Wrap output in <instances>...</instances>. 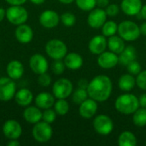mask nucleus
Masks as SVG:
<instances>
[{
  "label": "nucleus",
  "mask_w": 146,
  "mask_h": 146,
  "mask_svg": "<svg viewBox=\"0 0 146 146\" xmlns=\"http://www.w3.org/2000/svg\"><path fill=\"white\" fill-rule=\"evenodd\" d=\"M115 110L122 115H133L139 108V98L132 93H124L120 95L115 102Z\"/></svg>",
  "instance_id": "2"
},
{
  "label": "nucleus",
  "mask_w": 146,
  "mask_h": 146,
  "mask_svg": "<svg viewBox=\"0 0 146 146\" xmlns=\"http://www.w3.org/2000/svg\"><path fill=\"white\" fill-rule=\"evenodd\" d=\"M98 109V102L89 98L80 104L79 114L84 119H91L96 115Z\"/></svg>",
  "instance_id": "15"
},
{
  "label": "nucleus",
  "mask_w": 146,
  "mask_h": 146,
  "mask_svg": "<svg viewBox=\"0 0 146 146\" xmlns=\"http://www.w3.org/2000/svg\"><path fill=\"white\" fill-rule=\"evenodd\" d=\"M108 47V40L106 37L102 35H96L94 36L88 44V49L91 53L93 55H100L104 51L106 50Z\"/></svg>",
  "instance_id": "17"
},
{
  "label": "nucleus",
  "mask_w": 146,
  "mask_h": 146,
  "mask_svg": "<svg viewBox=\"0 0 146 146\" xmlns=\"http://www.w3.org/2000/svg\"><path fill=\"white\" fill-rule=\"evenodd\" d=\"M88 84H89V82H88L86 80H85V79H81V80H79V82H78V86H79V87H80V88L87 89Z\"/></svg>",
  "instance_id": "43"
},
{
  "label": "nucleus",
  "mask_w": 146,
  "mask_h": 146,
  "mask_svg": "<svg viewBox=\"0 0 146 146\" xmlns=\"http://www.w3.org/2000/svg\"><path fill=\"white\" fill-rule=\"evenodd\" d=\"M139 106L142 108H146V93H143L139 98Z\"/></svg>",
  "instance_id": "41"
},
{
  "label": "nucleus",
  "mask_w": 146,
  "mask_h": 146,
  "mask_svg": "<svg viewBox=\"0 0 146 146\" xmlns=\"http://www.w3.org/2000/svg\"><path fill=\"white\" fill-rule=\"evenodd\" d=\"M77 7L83 11H91L97 5V0H75Z\"/></svg>",
  "instance_id": "32"
},
{
  "label": "nucleus",
  "mask_w": 146,
  "mask_h": 146,
  "mask_svg": "<svg viewBox=\"0 0 146 146\" xmlns=\"http://www.w3.org/2000/svg\"><path fill=\"white\" fill-rule=\"evenodd\" d=\"M52 82V79L51 76L47 73H43L41 74H38V85H40L43 87H48Z\"/></svg>",
  "instance_id": "37"
},
{
  "label": "nucleus",
  "mask_w": 146,
  "mask_h": 146,
  "mask_svg": "<svg viewBox=\"0 0 146 146\" xmlns=\"http://www.w3.org/2000/svg\"><path fill=\"white\" fill-rule=\"evenodd\" d=\"M117 33H119V36L127 42L137 40L141 34L140 28L138 24L129 20L123 21L118 25Z\"/></svg>",
  "instance_id": "3"
},
{
  "label": "nucleus",
  "mask_w": 146,
  "mask_h": 146,
  "mask_svg": "<svg viewBox=\"0 0 146 146\" xmlns=\"http://www.w3.org/2000/svg\"><path fill=\"white\" fill-rule=\"evenodd\" d=\"M92 125L95 132L102 136L110 135L114 130V122L112 119L106 115H97L93 120Z\"/></svg>",
  "instance_id": "8"
},
{
  "label": "nucleus",
  "mask_w": 146,
  "mask_h": 146,
  "mask_svg": "<svg viewBox=\"0 0 146 146\" xmlns=\"http://www.w3.org/2000/svg\"><path fill=\"white\" fill-rule=\"evenodd\" d=\"M15 36L19 43L23 44H29L33 38V30L29 25L24 23L17 26L15 31Z\"/></svg>",
  "instance_id": "16"
},
{
  "label": "nucleus",
  "mask_w": 146,
  "mask_h": 146,
  "mask_svg": "<svg viewBox=\"0 0 146 146\" xmlns=\"http://www.w3.org/2000/svg\"><path fill=\"white\" fill-rule=\"evenodd\" d=\"M126 67L127 68L128 73L133 74V75H138L142 71V67L137 60L132 61Z\"/></svg>",
  "instance_id": "36"
},
{
  "label": "nucleus",
  "mask_w": 146,
  "mask_h": 146,
  "mask_svg": "<svg viewBox=\"0 0 146 146\" xmlns=\"http://www.w3.org/2000/svg\"><path fill=\"white\" fill-rule=\"evenodd\" d=\"M133 122L136 127H144L146 126V108H139L133 114Z\"/></svg>",
  "instance_id": "28"
},
{
  "label": "nucleus",
  "mask_w": 146,
  "mask_h": 146,
  "mask_svg": "<svg viewBox=\"0 0 146 146\" xmlns=\"http://www.w3.org/2000/svg\"><path fill=\"white\" fill-rule=\"evenodd\" d=\"M136 86L141 90L146 91V70L141 71L136 77Z\"/></svg>",
  "instance_id": "38"
},
{
  "label": "nucleus",
  "mask_w": 146,
  "mask_h": 146,
  "mask_svg": "<svg viewBox=\"0 0 146 146\" xmlns=\"http://www.w3.org/2000/svg\"><path fill=\"white\" fill-rule=\"evenodd\" d=\"M88 98H89V95H88V92H87V90L86 89L78 87L77 89H75L74 91H73V93H72V100L76 104H79L80 105L82 102H84Z\"/></svg>",
  "instance_id": "31"
},
{
  "label": "nucleus",
  "mask_w": 146,
  "mask_h": 146,
  "mask_svg": "<svg viewBox=\"0 0 146 146\" xmlns=\"http://www.w3.org/2000/svg\"><path fill=\"white\" fill-rule=\"evenodd\" d=\"M63 62L65 63L66 68L70 70L80 69L84 63L83 57L76 52L68 53L63 58Z\"/></svg>",
  "instance_id": "23"
},
{
  "label": "nucleus",
  "mask_w": 146,
  "mask_h": 146,
  "mask_svg": "<svg viewBox=\"0 0 146 146\" xmlns=\"http://www.w3.org/2000/svg\"><path fill=\"white\" fill-rule=\"evenodd\" d=\"M145 47H146V44H145Z\"/></svg>",
  "instance_id": "50"
},
{
  "label": "nucleus",
  "mask_w": 146,
  "mask_h": 146,
  "mask_svg": "<svg viewBox=\"0 0 146 146\" xmlns=\"http://www.w3.org/2000/svg\"><path fill=\"white\" fill-rule=\"evenodd\" d=\"M139 28H140V33H141V34H143L144 36H146V21L143 22V23L141 24V26L139 27Z\"/></svg>",
  "instance_id": "47"
},
{
  "label": "nucleus",
  "mask_w": 146,
  "mask_h": 146,
  "mask_svg": "<svg viewBox=\"0 0 146 146\" xmlns=\"http://www.w3.org/2000/svg\"><path fill=\"white\" fill-rule=\"evenodd\" d=\"M22 115H23V119L27 122L34 125L38 121H42L43 112L41 111V109H39L38 106L29 105L25 107Z\"/></svg>",
  "instance_id": "18"
},
{
  "label": "nucleus",
  "mask_w": 146,
  "mask_h": 146,
  "mask_svg": "<svg viewBox=\"0 0 146 146\" xmlns=\"http://www.w3.org/2000/svg\"><path fill=\"white\" fill-rule=\"evenodd\" d=\"M110 4V0H97V5L98 8H106Z\"/></svg>",
  "instance_id": "42"
},
{
  "label": "nucleus",
  "mask_w": 146,
  "mask_h": 146,
  "mask_svg": "<svg viewBox=\"0 0 146 146\" xmlns=\"http://www.w3.org/2000/svg\"><path fill=\"white\" fill-rule=\"evenodd\" d=\"M136 58H137L136 49L133 46L129 45V46H126L123 51L119 55V62L123 66H127L132 61L136 60Z\"/></svg>",
  "instance_id": "25"
},
{
  "label": "nucleus",
  "mask_w": 146,
  "mask_h": 146,
  "mask_svg": "<svg viewBox=\"0 0 146 146\" xmlns=\"http://www.w3.org/2000/svg\"><path fill=\"white\" fill-rule=\"evenodd\" d=\"M32 135L38 143H46L50 141L53 136V128L50 123L40 121L33 125Z\"/></svg>",
  "instance_id": "6"
},
{
  "label": "nucleus",
  "mask_w": 146,
  "mask_h": 146,
  "mask_svg": "<svg viewBox=\"0 0 146 146\" xmlns=\"http://www.w3.org/2000/svg\"><path fill=\"white\" fill-rule=\"evenodd\" d=\"M138 15V18H142V19H145L146 20V4L145 5H143L142 6V9L140 10V12L137 15Z\"/></svg>",
  "instance_id": "44"
},
{
  "label": "nucleus",
  "mask_w": 146,
  "mask_h": 146,
  "mask_svg": "<svg viewBox=\"0 0 146 146\" xmlns=\"http://www.w3.org/2000/svg\"><path fill=\"white\" fill-rule=\"evenodd\" d=\"M136 86V79L131 74L121 75L118 80V86L123 92H130Z\"/></svg>",
  "instance_id": "26"
},
{
  "label": "nucleus",
  "mask_w": 146,
  "mask_h": 146,
  "mask_svg": "<svg viewBox=\"0 0 146 146\" xmlns=\"http://www.w3.org/2000/svg\"><path fill=\"white\" fill-rule=\"evenodd\" d=\"M38 21L42 27L45 28H54L59 24L61 19L57 12L51 9H46L40 14Z\"/></svg>",
  "instance_id": "13"
},
{
  "label": "nucleus",
  "mask_w": 146,
  "mask_h": 146,
  "mask_svg": "<svg viewBox=\"0 0 146 146\" xmlns=\"http://www.w3.org/2000/svg\"><path fill=\"white\" fill-rule=\"evenodd\" d=\"M142 6V0H122L121 3V9L127 15H137Z\"/></svg>",
  "instance_id": "20"
},
{
  "label": "nucleus",
  "mask_w": 146,
  "mask_h": 146,
  "mask_svg": "<svg viewBox=\"0 0 146 146\" xmlns=\"http://www.w3.org/2000/svg\"><path fill=\"white\" fill-rule=\"evenodd\" d=\"M15 103L21 107H27L31 105L33 101V94L27 88H21L16 91L14 97Z\"/></svg>",
  "instance_id": "22"
},
{
  "label": "nucleus",
  "mask_w": 146,
  "mask_h": 146,
  "mask_svg": "<svg viewBox=\"0 0 146 146\" xmlns=\"http://www.w3.org/2000/svg\"><path fill=\"white\" fill-rule=\"evenodd\" d=\"M55 96L50 92H43L38 93L34 98L35 105L41 110H47L54 106L56 102Z\"/></svg>",
  "instance_id": "21"
},
{
  "label": "nucleus",
  "mask_w": 146,
  "mask_h": 146,
  "mask_svg": "<svg viewBox=\"0 0 146 146\" xmlns=\"http://www.w3.org/2000/svg\"><path fill=\"white\" fill-rule=\"evenodd\" d=\"M3 133L9 140L18 139L22 134V127L17 121L9 119L3 125Z\"/></svg>",
  "instance_id": "10"
},
{
  "label": "nucleus",
  "mask_w": 146,
  "mask_h": 146,
  "mask_svg": "<svg viewBox=\"0 0 146 146\" xmlns=\"http://www.w3.org/2000/svg\"><path fill=\"white\" fill-rule=\"evenodd\" d=\"M16 91V84L14 80L9 76L0 78V101L9 102L12 100Z\"/></svg>",
  "instance_id": "9"
},
{
  "label": "nucleus",
  "mask_w": 146,
  "mask_h": 146,
  "mask_svg": "<svg viewBox=\"0 0 146 146\" xmlns=\"http://www.w3.org/2000/svg\"><path fill=\"white\" fill-rule=\"evenodd\" d=\"M145 145H146V142H145Z\"/></svg>",
  "instance_id": "51"
},
{
  "label": "nucleus",
  "mask_w": 146,
  "mask_h": 146,
  "mask_svg": "<svg viewBox=\"0 0 146 146\" xmlns=\"http://www.w3.org/2000/svg\"><path fill=\"white\" fill-rule=\"evenodd\" d=\"M29 67L34 74L38 75L48 71L49 62L44 56L36 53L30 57Z\"/></svg>",
  "instance_id": "11"
},
{
  "label": "nucleus",
  "mask_w": 146,
  "mask_h": 146,
  "mask_svg": "<svg viewBox=\"0 0 146 146\" xmlns=\"http://www.w3.org/2000/svg\"><path fill=\"white\" fill-rule=\"evenodd\" d=\"M56 115L57 114L56 113V111L54 110H51V108L44 110V111L43 112V116H42V121L47 122V123H53L56 119Z\"/></svg>",
  "instance_id": "35"
},
{
  "label": "nucleus",
  "mask_w": 146,
  "mask_h": 146,
  "mask_svg": "<svg viewBox=\"0 0 146 146\" xmlns=\"http://www.w3.org/2000/svg\"><path fill=\"white\" fill-rule=\"evenodd\" d=\"M62 23L65 27H73L76 23V16L71 12H65L60 16Z\"/></svg>",
  "instance_id": "33"
},
{
  "label": "nucleus",
  "mask_w": 146,
  "mask_h": 146,
  "mask_svg": "<svg viewBox=\"0 0 146 146\" xmlns=\"http://www.w3.org/2000/svg\"><path fill=\"white\" fill-rule=\"evenodd\" d=\"M6 17V9L3 7H0V22L3 21V19Z\"/></svg>",
  "instance_id": "46"
},
{
  "label": "nucleus",
  "mask_w": 146,
  "mask_h": 146,
  "mask_svg": "<svg viewBox=\"0 0 146 146\" xmlns=\"http://www.w3.org/2000/svg\"><path fill=\"white\" fill-rule=\"evenodd\" d=\"M60 3H63V4H70L72 3H74L75 0H58Z\"/></svg>",
  "instance_id": "49"
},
{
  "label": "nucleus",
  "mask_w": 146,
  "mask_h": 146,
  "mask_svg": "<svg viewBox=\"0 0 146 146\" xmlns=\"http://www.w3.org/2000/svg\"><path fill=\"white\" fill-rule=\"evenodd\" d=\"M6 19L12 25L19 26L28 20V12L22 5H10L6 9Z\"/></svg>",
  "instance_id": "5"
},
{
  "label": "nucleus",
  "mask_w": 146,
  "mask_h": 146,
  "mask_svg": "<svg viewBox=\"0 0 146 146\" xmlns=\"http://www.w3.org/2000/svg\"><path fill=\"white\" fill-rule=\"evenodd\" d=\"M54 110L58 115H66L69 111V104L66 98H58L54 104Z\"/></svg>",
  "instance_id": "29"
},
{
  "label": "nucleus",
  "mask_w": 146,
  "mask_h": 146,
  "mask_svg": "<svg viewBox=\"0 0 146 146\" xmlns=\"http://www.w3.org/2000/svg\"><path fill=\"white\" fill-rule=\"evenodd\" d=\"M24 70L22 62L18 60H12L6 66L7 75L14 80H20L24 74Z\"/></svg>",
  "instance_id": "19"
},
{
  "label": "nucleus",
  "mask_w": 146,
  "mask_h": 146,
  "mask_svg": "<svg viewBox=\"0 0 146 146\" xmlns=\"http://www.w3.org/2000/svg\"><path fill=\"white\" fill-rule=\"evenodd\" d=\"M120 7L116 3H110L106 8H105V12L108 16L110 17H115L116 16L119 12H120Z\"/></svg>",
  "instance_id": "39"
},
{
  "label": "nucleus",
  "mask_w": 146,
  "mask_h": 146,
  "mask_svg": "<svg viewBox=\"0 0 146 146\" xmlns=\"http://www.w3.org/2000/svg\"><path fill=\"white\" fill-rule=\"evenodd\" d=\"M32 3L35 4V5H40V4H43L45 0H29Z\"/></svg>",
  "instance_id": "48"
},
{
  "label": "nucleus",
  "mask_w": 146,
  "mask_h": 146,
  "mask_svg": "<svg viewBox=\"0 0 146 146\" xmlns=\"http://www.w3.org/2000/svg\"><path fill=\"white\" fill-rule=\"evenodd\" d=\"M118 31V24L114 21H106L102 26V34L105 37L115 35Z\"/></svg>",
  "instance_id": "30"
},
{
  "label": "nucleus",
  "mask_w": 146,
  "mask_h": 146,
  "mask_svg": "<svg viewBox=\"0 0 146 146\" xmlns=\"http://www.w3.org/2000/svg\"><path fill=\"white\" fill-rule=\"evenodd\" d=\"M44 50L47 56L53 60H62L68 54V47L66 44L56 38L49 40L45 44Z\"/></svg>",
  "instance_id": "4"
},
{
  "label": "nucleus",
  "mask_w": 146,
  "mask_h": 146,
  "mask_svg": "<svg viewBox=\"0 0 146 146\" xmlns=\"http://www.w3.org/2000/svg\"><path fill=\"white\" fill-rule=\"evenodd\" d=\"M74 91L71 80L67 78H60L52 86V94L56 98H68Z\"/></svg>",
  "instance_id": "7"
},
{
  "label": "nucleus",
  "mask_w": 146,
  "mask_h": 146,
  "mask_svg": "<svg viewBox=\"0 0 146 146\" xmlns=\"http://www.w3.org/2000/svg\"><path fill=\"white\" fill-rule=\"evenodd\" d=\"M66 68L65 63L62 60H54L51 64V70L56 75H61L64 73Z\"/></svg>",
  "instance_id": "34"
},
{
  "label": "nucleus",
  "mask_w": 146,
  "mask_h": 146,
  "mask_svg": "<svg viewBox=\"0 0 146 146\" xmlns=\"http://www.w3.org/2000/svg\"><path fill=\"white\" fill-rule=\"evenodd\" d=\"M27 0H5L9 5H23Z\"/></svg>",
  "instance_id": "40"
},
{
  "label": "nucleus",
  "mask_w": 146,
  "mask_h": 146,
  "mask_svg": "<svg viewBox=\"0 0 146 146\" xmlns=\"http://www.w3.org/2000/svg\"><path fill=\"white\" fill-rule=\"evenodd\" d=\"M20 145L21 143L18 139H9V141L7 144L8 146H19Z\"/></svg>",
  "instance_id": "45"
},
{
  "label": "nucleus",
  "mask_w": 146,
  "mask_h": 146,
  "mask_svg": "<svg viewBox=\"0 0 146 146\" xmlns=\"http://www.w3.org/2000/svg\"><path fill=\"white\" fill-rule=\"evenodd\" d=\"M126 44H125V40L120 37V36H116V35H113L109 37L108 39V48L110 49V51L120 55L123 50L125 49Z\"/></svg>",
  "instance_id": "24"
},
{
  "label": "nucleus",
  "mask_w": 146,
  "mask_h": 146,
  "mask_svg": "<svg viewBox=\"0 0 146 146\" xmlns=\"http://www.w3.org/2000/svg\"><path fill=\"white\" fill-rule=\"evenodd\" d=\"M86 90L89 98L97 102H104L111 96L113 90L112 80L107 75H97L89 82Z\"/></svg>",
  "instance_id": "1"
},
{
  "label": "nucleus",
  "mask_w": 146,
  "mask_h": 146,
  "mask_svg": "<svg viewBox=\"0 0 146 146\" xmlns=\"http://www.w3.org/2000/svg\"><path fill=\"white\" fill-rule=\"evenodd\" d=\"M98 64L104 69H110L119 63V56L112 51H104L98 57Z\"/></svg>",
  "instance_id": "14"
},
{
  "label": "nucleus",
  "mask_w": 146,
  "mask_h": 146,
  "mask_svg": "<svg viewBox=\"0 0 146 146\" xmlns=\"http://www.w3.org/2000/svg\"><path fill=\"white\" fill-rule=\"evenodd\" d=\"M107 21V14L102 8H94L87 16V23L92 28H99Z\"/></svg>",
  "instance_id": "12"
},
{
  "label": "nucleus",
  "mask_w": 146,
  "mask_h": 146,
  "mask_svg": "<svg viewBox=\"0 0 146 146\" xmlns=\"http://www.w3.org/2000/svg\"><path fill=\"white\" fill-rule=\"evenodd\" d=\"M118 145L120 146H136L137 138L132 132L124 131L118 138Z\"/></svg>",
  "instance_id": "27"
}]
</instances>
